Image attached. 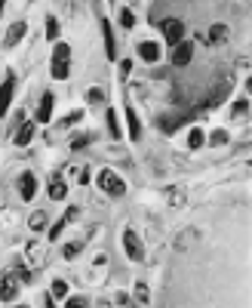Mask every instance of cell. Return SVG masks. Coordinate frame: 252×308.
<instances>
[{
    "label": "cell",
    "instance_id": "obj_1",
    "mask_svg": "<svg viewBox=\"0 0 252 308\" xmlns=\"http://www.w3.org/2000/svg\"><path fill=\"white\" fill-rule=\"evenodd\" d=\"M52 80H65L68 71H71V46L68 43H55L52 49Z\"/></svg>",
    "mask_w": 252,
    "mask_h": 308
},
{
    "label": "cell",
    "instance_id": "obj_2",
    "mask_svg": "<svg viewBox=\"0 0 252 308\" xmlns=\"http://www.w3.org/2000/svg\"><path fill=\"white\" fill-rule=\"evenodd\" d=\"M99 185H102V191L111 194V197H123V194H126V182H123L114 170H102V173H99Z\"/></svg>",
    "mask_w": 252,
    "mask_h": 308
},
{
    "label": "cell",
    "instance_id": "obj_3",
    "mask_svg": "<svg viewBox=\"0 0 252 308\" xmlns=\"http://www.w3.org/2000/svg\"><path fill=\"white\" fill-rule=\"evenodd\" d=\"M18 287H22V281H18L15 268H9V271L0 278V302H12V299L18 296Z\"/></svg>",
    "mask_w": 252,
    "mask_h": 308
},
{
    "label": "cell",
    "instance_id": "obj_4",
    "mask_svg": "<svg viewBox=\"0 0 252 308\" xmlns=\"http://www.w3.org/2000/svg\"><path fill=\"white\" fill-rule=\"evenodd\" d=\"M123 250H126V256H129L132 262H145V247H142V241L135 238L132 228L123 231Z\"/></svg>",
    "mask_w": 252,
    "mask_h": 308
},
{
    "label": "cell",
    "instance_id": "obj_5",
    "mask_svg": "<svg viewBox=\"0 0 252 308\" xmlns=\"http://www.w3.org/2000/svg\"><path fill=\"white\" fill-rule=\"evenodd\" d=\"M191 59H194V43H191V40L172 43V65H176V68H185Z\"/></svg>",
    "mask_w": 252,
    "mask_h": 308
},
{
    "label": "cell",
    "instance_id": "obj_6",
    "mask_svg": "<svg viewBox=\"0 0 252 308\" xmlns=\"http://www.w3.org/2000/svg\"><path fill=\"white\" fill-rule=\"evenodd\" d=\"M160 28H163V40H166L169 46H172V43H179V40H185V25H182L179 19H166Z\"/></svg>",
    "mask_w": 252,
    "mask_h": 308
},
{
    "label": "cell",
    "instance_id": "obj_7",
    "mask_svg": "<svg viewBox=\"0 0 252 308\" xmlns=\"http://www.w3.org/2000/svg\"><path fill=\"white\" fill-rule=\"evenodd\" d=\"M18 194H22V201H34V194H37V176L34 173L18 176Z\"/></svg>",
    "mask_w": 252,
    "mask_h": 308
},
{
    "label": "cell",
    "instance_id": "obj_8",
    "mask_svg": "<svg viewBox=\"0 0 252 308\" xmlns=\"http://www.w3.org/2000/svg\"><path fill=\"white\" fill-rule=\"evenodd\" d=\"M12 93H15V77L9 74L6 80H3V86H0V117L9 111V102H12Z\"/></svg>",
    "mask_w": 252,
    "mask_h": 308
},
{
    "label": "cell",
    "instance_id": "obj_9",
    "mask_svg": "<svg viewBox=\"0 0 252 308\" xmlns=\"http://www.w3.org/2000/svg\"><path fill=\"white\" fill-rule=\"evenodd\" d=\"M25 31H28V25H25V22H15V25L6 31L3 43H6V46H18V43H22V37H25Z\"/></svg>",
    "mask_w": 252,
    "mask_h": 308
},
{
    "label": "cell",
    "instance_id": "obj_10",
    "mask_svg": "<svg viewBox=\"0 0 252 308\" xmlns=\"http://www.w3.org/2000/svg\"><path fill=\"white\" fill-rule=\"evenodd\" d=\"M139 56H142L145 62H157V59H160V43H154V40L139 43Z\"/></svg>",
    "mask_w": 252,
    "mask_h": 308
},
{
    "label": "cell",
    "instance_id": "obj_11",
    "mask_svg": "<svg viewBox=\"0 0 252 308\" xmlns=\"http://www.w3.org/2000/svg\"><path fill=\"white\" fill-rule=\"evenodd\" d=\"M52 93H43V99H40V108H37V123H46L49 120V114H52Z\"/></svg>",
    "mask_w": 252,
    "mask_h": 308
},
{
    "label": "cell",
    "instance_id": "obj_12",
    "mask_svg": "<svg viewBox=\"0 0 252 308\" xmlns=\"http://www.w3.org/2000/svg\"><path fill=\"white\" fill-rule=\"evenodd\" d=\"M34 130H37V123H22V126H18V133L12 136V142H15L18 148H22V145H28V142L34 139Z\"/></svg>",
    "mask_w": 252,
    "mask_h": 308
},
{
    "label": "cell",
    "instance_id": "obj_13",
    "mask_svg": "<svg viewBox=\"0 0 252 308\" xmlns=\"http://www.w3.org/2000/svg\"><path fill=\"white\" fill-rule=\"evenodd\" d=\"M163 197H166V204H169V207H185L188 191H185V188H166V191H163Z\"/></svg>",
    "mask_w": 252,
    "mask_h": 308
},
{
    "label": "cell",
    "instance_id": "obj_14",
    "mask_svg": "<svg viewBox=\"0 0 252 308\" xmlns=\"http://www.w3.org/2000/svg\"><path fill=\"white\" fill-rule=\"evenodd\" d=\"M43 262H46V250L37 247V244H28V265H31V268H40Z\"/></svg>",
    "mask_w": 252,
    "mask_h": 308
},
{
    "label": "cell",
    "instance_id": "obj_15",
    "mask_svg": "<svg viewBox=\"0 0 252 308\" xmlns=\"http://www.w3.org/2000/svg\"><path fill=\"white\" fill-rule=\"evenodd\" d=\"M102 31H105V52H108V59H117V43H114V34H111V22H108V19L102 22Z\"/></svg>",
    "mask_w": 252,
    "mask_h": 308
},
{
    "label": "cell",
    "instance_id": "obj_16",
    "mask_svg": "<svg viewBox=\"0 0 252 308\" xmlns=\"http://www.w3.org/2000/svg\"><path fill=\"white\" fill-rule=\"evenodd\" d=\"M49 197H52V201H65V197H68V185L62 182V176H52V182H49Z\"/></svg>",
    "mask_w": 252,
    "mask_h": 308
},
{
    "label": "cell",
    "instance_id": "obj_17",
    "mask_svg": "<svg viewBox=\"0 0 252 308\" xmlns=\"http://www.w3.org/2000/svg\"><path fill=\"white\" fill-rule=\"evenodd\" d=\"M203 40H206V43H225V40H228V25H212Z\"/></svg>",
    "mask_w": 252,
    "mask_h": 308
},
{
    "label": "cell",
    "instance_id": "obj_18",
    "mask_svg": "<svg viewBox=\"0 0 252 308\" xmlns=\"http://www.w3.org/2000/svg\"><path fill=\"white\" fill-rule=\"evenodd\" d=\"M126 120H129V139H132V142H139V139H142V120L135 117V111H132V108H126Z\"/></svg>",
    "mask_w": 252,
    "mask_h": 308
},
{
    "label": "cell",
    "instance_id": "obj_19",
    "mask_svg": "<svg viewBox=\"0 0 252 308\" xmlns=\"http://www.w3.org/2000/svg\"><path fill=\"white\" fill-rule=\"evenodd\" d=\"M203 145H206V133L194 126V130L188 133V148H194V151H197V148H203Z\"/></svg>",
    "mask_w": 252,
    "mask_h": 308
},
{
    "label": "cell",
    "instance_id": "obj_20",
    "mask_svg": "<svg viewBox=\"0 0 252 308\" xmlns=\"http://www.w3.org/2000/svg\"><path fill=\"white\" fill-rule=\"evenodd\" d=\"M28 228H31V231H43V228H46V213H43V210L31 213V219H28Z\"/></svg>",
    "mask_w": 252,
    "mask_h": 308
},
{
    "label": "cell",
    "instance_id": "obj_21",
    "mask_svg": "<svg viewBox=\"0 0 252 308\" xmlns=\"http://www.w3.org/2000/svg\"><path fill=\"white\" fill-rule=\"evenodd\" d=\"M132 299H135L139 305H151V293H148V284H135V290H132Z\"/></svg>",
    "mask_w": 252,
    "mask_h": 308
},
{
    "label": "cell",
    "instance_id": "obj_22",
    "mask_svg": "<svg viewBox=\"0 0 252 308\" xmlns=\"http://www.w3.org/2000/svg\"><path fill=\"white\" fill-rule=\"evenodd\" d=\"M228 142H231L228 130H212L209 133V145H228Z\"/></svg>",
    "mask_w": 252,
    "mask_h": 308
},
{
    "label": "cell",
    "instance_id": "obj_23",
    "mask_svg": "<svg viewBox=\"0 0 252 308\" xmlns=\"http://www.w3.org/2000/svg\"><path fill=\"white\" fill-rule=\"evenodd\" d=\"M46 37H49V40H59V19H55V15L46 19Z\"/></svg>",
    "mask_w": 252,
    "mask_h": 308
},
{
    "label": "cell",
    "instance_id": "obj_24",
    "mask_svg": "<svg viewBox=\"0 0 252 308\" xmlns=\"http://www.w3.org/2000/svg\"><path fill=\"white\" fill-rule=\"evenodd\" d=\"M49 293H52L55 299H65V296H68V284L59 278V281H52V290H49Z\"/></svg>",
    "mask_w": 252,
    "mask_h": 308
},
{
    "label": "cell",
    "instance_id": "obj_25",
    "mask_svg": "<svg viewBox=\"0 0 252 308\" xmlns=\"http://www.w3.org/2000/svg\"><path fill=\"white\" fill-rule=\"evenodd\" d=\"M120 25H123V28H135V15H132V9H126V6L120 9Z\"/></svg>",
    "mask_w": 252,
    "mask_h": 308
},
{
    "label": "cell",
    "instance_id": "obj_26",
    "mask_svg": "<svg viewBox=\"0 0 252 308\" xmlns=\"http://www.w3.org/2000/svg\"><path fill=\"white\" fill-rule=\"evenodd\" d=\"M65 228H68V225H65V219H59V222H55V225H52V228H49V241H59V238H62V231H65Z\"/></svg>",
    "mask_w": 252,
    "mask_h": 308
},
{
    "label": "cell",
    "instance_id": "obj_27",
    "mask_svg": "<svg viewBox=\"0 0 252 308\" xmlns=\"http://www.w3.org/2000/svg\"><path fill=\"white\" fill-rule=\"evenodd\" d=\"M80 250H83V247H80V244H68V247H65V250H62V253H65V259H68V262H71V259H77V256H80Z\"/></svg>",
    "mask_w": 252,
    "mask_h": 308
},
{
    "label": "cell",
    "instance_id": "obj_28",
    "mask_svg": "<svg viewBox=\"0 0 252 308\" xmlns=\"http://www.w3.org/2000/svg\"><path fill=\"white\" fill-rule=\"evenodd\" d=\"M108 130H111V136H114V139L120 136V126H117V114H114V111H108Z\"/></svg>",
    "mask_w": 252,
    "mask_h": 308
},
{
    "label": "cell",
    "instance_id": "obj_29",
    "mask_svg": "<svg viewBox=\"0 0 252 308\" xmlns=\"http://www.w3.org/2000/svg\"><path fill=\"white\" fill-rule=\"evenodd\" d=\"M80 117H83V111H74V114H68V117L62 120V130H68V126H74V123H77Z\"/></svg>",
    "mask_w": 252,
    "mask_h": 308
},
{
    "label": "cell",
    "instance_id": "obj_30",
    "mask_svg": "<svg viewBox=\"0 0 252 308\" xmlns=\"http://www.w3.org/2000/svg\"><path fill=\"white\" fill-rule=\"evenodd\" d=\"M102 99H105V96H102V89H95V86H92V89L86 93V102H92V105H99Z\"/></svg>",
    "mask_w": 252,
    "mask_h": 308
},
{
    "label": "cell",
    "instance_id": "obj_31",
    "mask_svg": "<svg viewBox=\"0 0 252 308\" xmlns=\"http://www.w3.org/2000/svg\"><path fill=\"white\" fill-rule=\"evenodd\" d=\"M246 111H249V99H240V102L234 105V114H237V117H243Z\"/></svg>",
    "mask_w": 252,
    "mask_h": 308
},
{
    "label": "cell",
    "instance_id": "obj_32",
    "mask_svg": "<svg viewBox=\"0 0 252 308\" xmlns=\"http://www.w3.org/2000/svg\"><path fill=\"white\" fill-rule=\"evenodd\" d=\"M65 305L80 308V305H86V299H83V296H65Z\"/></svg>",
    "mask_w": 252,
    "mask_h": 308
},
{
    "label": "cell",
    "instance_id": "obj_33",
    "mask_svg": "<svg viewBox=\"0 0 252 308\" xmlns=\"http://www.w3.org/2000/svg\"><path fill=\"white\" fill-rule=\"evenodd\" d=\"M77 216H80V210H77V207H68V213H65L62 219H65V225H71V222H74Z\"/></svg>",
    "mask_w": 252,
    "mask_h": 308
},
{
    "label": "cell",
    "instance_id": "obj_34",
    "mask_svg": "<svg viewBox=\"0 0 252 308\" xmlns=\"http://www.w3.org/2000/svg\"><path fill=\"white\" fill-rule=\"evenodd\" d=\"M86 142H89V136H74V139H71V148L77 151V148H83Z\"/></svg>",
    "mask_w": 252,
    "mask_h": 308
},
{
    "label": "cell",
    "instance_id": "obj_35",
    "mask_svg": "<svg viewBox=\"0 0 252 308\" xmlns=\"http://www.w3.org/2000/svg\"><path fill=\"white\" fill-rule=\"evenodd\" d=\"M129 71H132V62H129V59L120 62V77H129Z\"/></svg>",
    "mask_w": 252,
    "mask_h": 308
},
{
    "label": "cell",
    "instance_id": "obj_36",
    "mask_svg": "<svg viewBox=\"0 0 252 308\" xmlns=\"http://www.w3.org/2000/svg\"><path fill=\"white\" fill-rule=\"evenodd\" d=\"M43 305L52 308V305H55V296H52V293H43Z\"/></svg>",
    "mask_w": 252,
    "mask_h": 308
},
{
    "label": "cell",
    "instance_id": "obj_37",
    "mask_svg": "<svg viewBox=\"0 0 252 308\" xmlns=\"http://www.w3.org/2000/svg\"><path fill=\"white\" fill-rule=\"evenodd\" d=\"M3 3H6V0H0V12H3Z\"/></svg>",
    "mask_w": 252,
    "mask_h": 308
}]
</instances>
